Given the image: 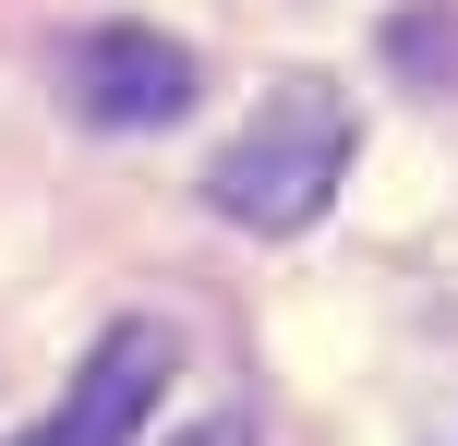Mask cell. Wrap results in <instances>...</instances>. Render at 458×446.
Instances as JSON below:
<instances>
[{
    "label": "cell",
    "mask_w": 458,
    "mask_h": 446,
    "mask_svg": "<svg viewBox=\"0 0 458 446\" xmlns=\"http://www.w3.org/2000/svg\"><path fill=\"white\" fill-rule=\"evenodd\" d=\"M61 85H72V109H85L97 133H157V121H182L193 97H206V72H193V48L157 37V24H85V37L61 48Z\"/></svg>",
    "instance_id": "2"
},
{
    "label": "cell",
    "mask_w": 458,
    "mask_h": 446,
    "mask_svg": "<svg viewBox=\"0 0 458 446\" xmlns=\"http://www.w3.org/2000/svg\"><path fill=\"white\" fill-rule=\"evenodd\" d=\"M169 362H182V338L133 314V326H109V338L85 350L72 399L48 410L37 434H0V446H133V434H145V410L169 399Z\"/></svg>",
    "instance_id": "3"
},
{
    "label": "cell",
    "mask_w": 458,
    "mask_h": 446,
    "mask_svg": "<svg viewBox=\"0 0 458 446\" xmlns=\"http://www.w3.org/2000/svg\"><path fill=\"white\" fill-rule=\"evenodd\" d=\"M350 145H362V121H350L338 85H314V72H290V85H266V109L242 121V133L206 157V206L229 230H314L326 193H338Z\"/></svg>",
    "instance_id": "1"
},
{
    "label": "cell",
    "mask_w": 458,
    "mask_h": 446,
    "mask_svg": "<svg viewBox=\"0 0 458 446\" xmlns=\"http://www.w3.org/2000/svg\"><path fill=\"white\" fill-rule=\"evenodd\" d=\"M386 72L422 97H458V0H398L386 13Z\"/></svg>",
    "instance_id": "4"
},
{
    "label": "cell",
    "mask_w": 458,
    "mask_h": 446,
    "mask_svg": "<svg viewBox=\"0 0 458 446\" xmlns=\"http://www.w3.org/2000/svg\"><path fill=\"white\" fill-rule=\"evenodd\" d=\"M169 446H253V423H242V410H217V423H193V434H169Z\"/></svg>",
    "instance_id": "5"
}]
</instances>
